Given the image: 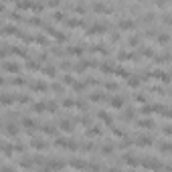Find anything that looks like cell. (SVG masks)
<instances>
[{
  "label": "cell",
  "mask_w": 172,
  "mask_h": 172,
  "mask_svg": "<svg viewBox=\"0 0 172 172\" xmlns=\"http://www.w3.org/2000/svg\"><path fill=\"white\" fill-rule=\"evenodd\" d=\"M33 146H34L36 150H45V148H47V144H45V142H41V140H34Z\"/></svg>",
  "instance_id": "cell-3"
},
{
  "label": "cell",
  "mask_w": 172,
  "mask_h": 172,
  "mask_svg": "<svg viewBox=\"0 0 172 172\" xmlns=\"http://www.w3.org/2000/svg\"><path fill=\"white\" fill-rule=\"evenodd\" d=\"M6 69H8V71H16V63H8V65H6Z\"/></svg>",
  "instance_id": "cell-5"
},
{
  "label": "cell",
  "mask_w": 172,
  "mask_h": 172,
  "mask_svg": "<svg viewBox=\"0 0 172 172\" xmlns=\"http://www.w3.org/2000/svg\"><path fill=\"white\" fill-rule=\"evenodd\" d=\"M4 132H6V134H8V136H16V126H14V124H8V126H6V130H4Z\"/></svg>",
  "instance_id": "cell-1"
},
{
  "label": "cell",
  "mask_w": 172,
  "mask_h": 172,
  "mask_svg": "<svg viewBox=\"0 0 172 172\" xmlns=\"http://www.w3.org/2000/svg\"><path fill=\"white\" fill-rule=\"evenodd\" d=\"M150 142H152V140H150L148 136H142V138H138V144H144V146H146V144H150Z\"/></svg>",
  "instance_id": "cell-4"
},
{
  "label": "cell",
  "mask_w": 172,
  "mask_h": 172,
  "mask_svg": "<svg viewBox=\"0 0 172 172\" xmlns=\"http://www.w3.org/2000/svg\"><path fill=\"white\" fill-rule=\"evenodd\" d=\"M122 105H124V99L122 97H114L112 99V107H122Z\"/></svg>",
  "instance_id": "cell-2"
}]
</instances>
